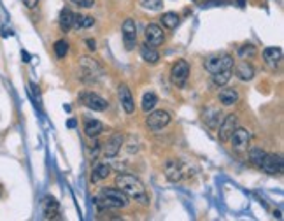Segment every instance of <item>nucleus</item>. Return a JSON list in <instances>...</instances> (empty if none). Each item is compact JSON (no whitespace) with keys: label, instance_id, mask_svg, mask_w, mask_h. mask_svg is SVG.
I'll return each instance as SVG.
<instances>
[{"label":"nucleus","instance_id":"f257e3e1","mask_svg":"<svg viewBox=\"0 0 284 221\" xmlns=\"http://www.w3.org/2000/svg\"><path fill=\"white\" fill-rule=\"evenodd\" d=\"M116 188L121 189L128 199L137 200V202L142 205L149 204V197H148V191H146L144 184H142L135 176H132V174H118Z\"/></svg>","mask_w":284,"mask_h":221},{"label":"nucleus","instance_id":"f03ea898","mask_svg":"<svg viewBox=\"0 0 284 221\" xmlns=\"http://www.w3.org/2000/svg\"><path fill=\"white\" fill-rule=\"evenodd\" d=\"M95 204L98 209H125L130 199L118 188H104L98 197H95Z\"/></svg>","mask_w":284,"mask_h":221},{"label":"nucleus","instance_id":"7ed1b4c3","mask_svg":"<svg viewBox=\"0 0 284 221\" xmlns=\"http://www.w3.org/2000/svg\"><path fill=\"white\" fill-rule=\"evenodd\" d=\"M79 74H81V79L84 82H95L104 76V69L93 58L82 57L79 60Z\"/></svg>","mask_w":284,"mask_h":221},{"label":"nucleus","instance_id":"20e7f679","mask_svg":"<svg viewBox=\"0 0 284 221\" xmlns=\"http://www.w3.org/2000/svg\"><path fill=\"white\" fill-rule=\"evenodd\" d=\"M204 67H205V70L211 74H218V72H221V70L234 69V57L228 53L212 54V57L205 58Z\"/></svg>","mask_w":284,"mask_h":221},{"label":"nucleus","instance_id":"39448f33","mask_svg":"<svg viewBox=\"0 0 284 221\" xmlns=\"http://www.w3.org/2000/svg\"><path fill=\"white\" fill-rule=\"evenodd\" d=\"M189 76V63L186 60H177L171 69V81L174 86L183 88Z\"/></svg>","mask_w":284,"mask_h":221},{"label":"nucleus","instance_id":"423d86ee","mask_svg":"<svg viewBox=\"0 0 284 221\" xmlns=\"http://www.w3.org/2000/svg\"><path fill=\"white\" fill-rule=\"evenodd\" d=\"M79 102H81L84 107L92 109V110H98V113H102V110H105L109 107V102L105 100L104 97H100V95L93 93V92H84L79 95Z\"/></svg>","mask_w":284,"mask_h":221},{"label":"nucleus","instance_id":"0eeeda50","mask_svg":"<svg viewBox=\"0 0 284 221\" xmlns=\"http://www.w3.org/2000/svg\"><path fill=\"white\" fill-rule=\"evenodd\" d=\"M263 172L270 174V176H281L284 171V161L281 155H267L263 156L262 163H260Z\"/></svg>","mask_w":284,"mask_h":221},{"label":"nucleus","instance_id":"6e6552de","mask_svg":"<svg viewBox=\"0 0 284 221\" xmlns=\"http://www.w3.org/2000/svg\"><path fill=\"white\" fill-rule=\"evenodd\" d=\"M168 123H171V114H168L167 110H155V113L149 114L148 120H146L148 128L153 130V132L163 130Z\"/></svg>","mask_w":284,"mask_h":221},{"label":"nucleus","instance_id":"1a4fd4ad","mask_svg":"<svg viewBox=\"0 0 284 221\" xmlns=\"http://www.w3.org/2000/svg\"><path fill=\"white\" fill-rule=\"evenodd\" d=\"M230 141H232L234 149H237V151H244V149H247V146H249V142H251V132L246 128L237 126L235 132L232 133Z\"/></svg>","mask_w":284,"mask_h":221},{"label":"nucleus","instance_id":"9d476101","mask_svg":"<svg viewBox=\"0 0 284 221\" xmlns=\"http://www.w3.org/2000/svg\"><path fill=\"white\" fill-rule=\"evenodd\" d=\"M123 42L126 51H132L137 44V26L133 19H125L123 23Z\"/></svg>","mask_w":284,"mask_h":221},{"label":"nucleus","instance_id":"9b49d317","mask_svg":"<svg viewBox=\"0 0 284 221\" xmlns=\"http://www.w3.org/2000/svg\"><path fill=\"white\" fill-rule=\"evenodd\" d=\"M237 126H239V120H237V116H235V114H228V116L223 120L221 126H219V132H218L219 141H223V142L230 141L232 133L235 132Z\"/></svg>","mask_w":284,"mask_h":221},{"label":"nucleus","instance_id":"f8f14e48","mask_svg":"<svg viewBox=\"0 0 284 221\" xmlns=\"http://www.w3.org/2000/svg\"><path fill=\"white\" fill-rule=\"evenodd\" d=\"M118 98H120L125 113L132 114L135 110V102H133L132 92H130V88L126 85H120V88H118Z\"/></svg>","mask_w":284,"mask_h":221},{"label":"nucleus","instance_id":"ddd939ff","mask_svg":"<svg viewBox=\"0 0 284 221\" xmlns=\"http://www.w3.org/2000/svg\"><path fill=\"white\" fill-rule=\"evenodd\" d=\"M146 42H148L149 46H160L163 44L165 41V35H163V30H161V26L158 25H148L146 26Z\"/></svg>","mask_w":284,"mask_h":221},{"label":"nucleus","instance_id":"4468645a","mask_svg":"<svg viewBox=\"0 0 284 221\" xmlns=\"http://www.w3.org/2000/svg\"><path fill=\"white\" fill-rule=\"evenodd\" d=\"M42 211H44V216L47 219H56L60 216V204L53 197H46L44 202H42Z\"/></svg>","mask_w":284,"mask_h":221},{"label":"nucleus","instance_id":"2eb2a0df","mask_svg":"<svg viewBox=\"0 0 284 221\" xmlns=\"http://www.w3.org/2000/svg\"><path fill=\"white\" fill-rule=\"evenodd\" d=\"M121 144H123V137H121L120 133H114V135L104 144V155L109 158L116 156L121 149Z\"/></svg>","mask_w":284,"mask_h":221},{"label":"nucleus","instance_id":"dca6fc26","mask_svg":"<svg viewBox=\"0 0 284 221\" xmlns=\"http://www.w3.org/2000/svg\"><path fill=\"white\" fill-rule=\"evenodd\" d=\"M165 172H167V177L174 183H177V181L183 179V167H181V163L177 160H168L167 165H165Z\"/></svg>","mask_w":284,"mask_h":221},{"label":"nucleus","instance_id":"f3484780","mask_svg":"<svg viewBox=\"0 0 284 221\" xmlns=\"http://www.w3.org/2000/svg\"><path fill=\"white\" fill-rule=\"evenodd\" d=\"M218 97H219L221 104L226 105V107H230V105H234L239 102V92H237L235 88H223Z\"/></svg>","mask_w":284,"mask_h":221},{"label":"nucleus","instance_id":"a211bd4d","mask_svg":"<svg viewBox=\"0 0 284 221\" xmlns=\"http://www.w3.org/2000/svg\"><path fill=\"white\" fill-rule=\"evenodd\" d=\"M235 76L240 79V81H251L254 77V69H252L251 63L247 62H240L239 65L235 67Z\"/></svg>","mask_w":284,"mask_h":221},{"label":"nucleus","instance_id":"6ab92c4d","mask_svg":"<svg viewBox=\"0 0 284 221\" xmlns=\"http://www.w3.org/2000/svg\"><path fill=\"white\" fill-rule=\"evenodd\" d=\"M263 58H265V62H267L270 67H277L279 62L282 60V51H281V47H267V49L263 51Z\"/></svg>","mask_w":284,"mask_h":221},{"label":"nucleus","instance_id":"aec40b11","mask_svg":"<svg viewBox=\"0 0 284 221\" xmlns=\"http://www.w3.org/2000/svg\"><path fill=\"white\" fill-rule=\"evenodd\" d=\"M104 132V125H102V121L98 120H86L84 123V133L90 137V139H97L100 133Z\"/></svg>","mask_w":284,"mask_h":221},{"label":"nucleus","instance_id":"412c9836","mask_svg":"<svg viewBox=\"0 0 284 221\" xmlns=\"http://www.w3.org/2000/svg\"><path fill=\"white\" fill-rule=\"evenodd\" d=\"M58 23H60L62 32H69L74 29V13L70 9H63L60 13V18H58Z\"/></svg>","mask_w":284,"mask_h":221},{"label":"nucleus","instance_id":"4be33fe9","mask_svg":"<svg viewBox=\"0 0 284 221\" xmlns=\"http://www.w3.org/2000/svg\"><path fill=\"white\" fill-rule=\"evenodd\" d=\"M140 57L148 63H158V60H160V53H158L155 47L149 46L148 42L140 46Z\"/></svg>","mask_w":284,"mask_h":221},{"label":"nucleus","instance_id":"5701e85b","mask_svg":"<svg viewBox=\"0 0 284 221\" xmlns=\"http://www.w3.org/2000/svg\"><path fill=\"white\" fill-rule=\"evenodd\" d=\"M110 176V167L107 163H97L93 169V174H92V181L93 183H98V181L102 179H107Z\"/></svg>","mask_w":284,"mask_h":221},{"label":"nucleus","instance_id":"b1692460","mask_svg":"<svg viewBox=\"0 0 284 221\" xmlns=\"http://www.w3.org/2000/svg\"><path fill=\"white\" fill-rule=\"evenodd\" d=\"M158 104V97L153 92H148L144 93V97H142V110L144 113H149V110H153L156 107Z\"/></svg>","mask_w":284,"mask_h":221},{"label":"nucleus","instance_id":"393cba45","mask_svg":"<svg viewBox=\"0 0 284 221\" xmlns=\"http://www.w3.org/2000/svg\"><path fill=\"white\" fill-rule=\"evenodd\" d=\"M95 23V19L92 16H81V14H74V29H90Z\"/></svg>","mask_w":284,"mask_h":221},{"label":"nucleus","instance_id":"a878e982","mask_svg":"<svg viewBox=\"0 0 284 221\" xmlns=\"http://www.w3.org/2000/svg\"><path fill=\"white\" fill-rule=\"evenodd\" d=\"M161 25L165 26V29H171L174 30L177 25H179V16L176 13H165L161 16Z\"/></svg>","mask_w":284,"mask_h":221},{"label":"nucleus","instance_id":"bb28decb","mask_svg":"<svg viewBox=\"0 0 284 221\" xmlns=\"http://www.w3.org/2000/svg\"><path fill=\"white\" fill-rule=\"evenodd\" d=\"M230 79H232V69L221 70L218 74H212V81H214L216 86H224Z\"/></svg>","mask_w":284,"mask_h":221},{"label":"nucleus","instance_id":"cd10ccee","mask_svg":"<svg viewBox=\"0 0 284 221\" xmlns=\"http://www.w3.org/2000/svg\"><path fill=\"white\" fill-rule=\"evenodd\" d=\"M219 118H221V113L219 110H216V109H211L204 114V120L207 121V125L212 126V128H216V126L219 125Z\"/></svg>","mask_w":284,"mask_h":221},{"label":"nucleus","instance_id":"c85d7f7f","mask_svg":"<svg viewBox=\"0 0 284 221\" xmlns=\"http://www.w3.org/2000/svg\"><path fill=\"white\" fill-rule=\"evenodd\" d=\"M267 153L263 151L262 148H251L249 149V160H251V163H254V165H258L260 167V163H262V160H263V156H265Z\"/></svg>","mask_w":284,"mask_h":221},{"label":"nucleus","instance_id":"c756f323","mask_svg":"<svg viewBox=\"0 0 284 221\" xmlns=\"http://www.w3.org/2000/svg\"><path fill=\"white\" fill-rule=\"evenodd\" d=\"M67 53H69V42L63 41V39L54 42V54H56L58 58H65Z\"/></svg>","mask_w":284,"mask_h":221},{"label":"nucleus","instance_id":"7c9ffc66","mask_svg":"<svg viewBox=\"0 0 284 221\" xmlns=\"http://www.w3.org/2000/svg\"><path fill=\"white\" fill-rule=\"evenodd\" d=\"M256 47L252 44H244L242 47H239V57L240 58H254L256 57Z\"/></svg>","mask_w":284,"mask_h":221},{"label":"nucleus","instance_id":"2f4dec72","mask_svg":"<svg viewBox=\"0 0 284 221\" xmlns=\"http://www.w3.org/2000/svg\"><path fill=\"white\" fill-rule=\"evenodd\" d=\"M140 6L149 11H158L161 7V0H140Z\"/></svg>","mask_w":284,"mask_h":221},{"label":"nucleus","instance_id":"473e14b6","mask_svg":"<svg viewBox=\"0 0 284 221\" xmlns=\"http://www.w3.org/2000/svg\"><path fill=\"white\" fill-rule=\"evenodd\" d=\"M30 93L34 95V100L37 102V105L41 104V95H39V86L35 82H30Z\"/></svg>","mask_w":284,"mask_h":221},{"label":"nucleus","instance_id":"72a5a7b5","mask_svg":"<svg viewBox=\"0 0 284 221\" xmlns=\"http://www.w3.org/2000/svg\"><path fill=\"white\" fill-rule=\"evenodd\" d=\"M72 2L79 7H93L95 6V0H72Z\"/></svg>","mask_w":284,"mask_h":221},{"label":"nucleus","instance_id":"f704fd0d","mask_svg":"<svg viewBox=\"0 0 284 221\" xmlns=\"http://www.w3.org/2000/svg\"><path fill=\"white\" fill-rule=\"evenodd\" d=\"M23 4H25V6L29 7V9H34V7L39 4V0H23Z\"/></svg>","mask_w":284,"mask_h":221},{"label":"nucleus","instance_id":"c9c22d12","mask_svg":"<svg viewBox=\"0 0 284 221\" xmlns=\"http://www.w3.org/2000/svg\"><path fill=\"white\" fill-rule=\"evenodd\" d=\"M86 44H88V49H92V51L97 49V47H95V46H97V42L92 41V39H88V41H86Z\"/></svg>","mask_w":284,"mask_h":221},{"label":"nucleus","instance_id":"e433bc0d","mask_svg":"<svg viewBox=\"0 0 284 221\" xmlns=\"http://www.w3.org/2000/svg\"><path fill=\"white\" fill-rule=\"evenodd\" d=\"M21 58L25 60V63H29L30 62V54L26 53V51H21Z\"/></svg>","mask_w":284,"mask_h":221},{"label":"nucleus","instance_id":"4c0bfd02","mask_svg":"<svg viewBox=\"0 0 284 221\" xmlns=\"http://www.w3.org/2000/svg\"><path fill=\"white\" fill-rule=\"evenodd\" d=\"M77 125V121L76 120H69V123H67V126H69V128H74V126Z\"/></svg>","mask_w":284,"mask_h":221}]
</instances>
